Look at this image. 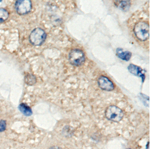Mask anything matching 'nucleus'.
<instances>
[{
    "instance_id": "obj_1",
    "label": "nucleus",
    "mask_w": 150,
    "mask_h": 149,
    "mask_svg": "<svg viewBox=\"0 0 150 149\" xmlns=\"http://www.w3.org/2000/svg\"><path fill=\"white\" fill-rule=\"evenodd\" d=\"M134 34L141 41H145L149 38V24L147 22H138L134 26Z\"/></svg>"
},
{
    "instance_id": "obj_2",
    "label": "nucleus",
    "mask_w": 150,
    "mask_h": 149,
    "mask_svg": "<svg viewBox=\"0 0 150 149\" xmlns=\"http://www.w3.org/2000/svg\"><path fill=\"white\" fill-rule=\"evenodd\" d=\"M46 39V32L42 28H35L29 35V40L35 46H39Z\"/></svg>"
},
{
    "instance_id": "obj_3",
    "label": "nucleus",
    "mask_w": 150,
    "mask_h": 149,
    "mask_svg": "<svg viewBox=\"0 0 150 149\" xmlns=\"http://www.w3.org/2000/svg\"><path fill=\"white\" fill-rule=\"evenodd\" d=\"M105 116L110 121L119 122L123 118V111L121 108L115 106V105H111V106L107 107V109H106Z\"/></svg>"
},
{
    "instance_id": "obj_4",
    "label": "nucleus",
    "mask_w": 150,
    "mask_h": 149,
    "mask_svg": "<svg viewBox=\"0 0 150 149\" xmlns=\"http://www.w3.org/2000/svg\"><path fill=\"white\" fill-rule=\"evenodd\" d=\"M69 61L72 65L80 66L85 61V53L80 49H73L69 53Z\"/></svg>"
},
{
    "instance_id": "obj_5",
    "label": "nucleus",
    "mask_w": 150,
    "mask_h": 149,
    "mask_svg": "<svg viewBox=\"0 0 150 149\" xmlns=\"http://www.w3.org/2000/svg\"><path fill=\"white\" fill-rule=\"evenodd\" d=\"M14 7L19 15H25L32 9V2L30 0H18L15 2Z\"/></svg>"
},
{
    "instance_id": "obj_6",
    "label": "nucleus",
    "mask_w": 150,
    "mask_h": 149,
    "mask_svg": "<svg viewBox=\"0 0 150 149\" xmlns=\"http://www.w3.org/2000/svg\"><path fill=\"white\" fill-rule=\"evenodd\" d=\"M98 85L101 89L106 91H112L115 88L114 83L109 78L106 77V76H101V77L98 78Z\"/></svg>"
},
{
    "instance_id": "obj_7",
    "label": "nucleus",
    "mask_w": 150,
    "mask_h": 149,
    "mask_svg": "<svg viewBox=\"0 0 150 149\" xmlns=\"http://www.w3.org/2000/svg\"><path fill=\"white\" fill-rule=\"evenodd\" d=\"M128 69H129V71L131 72L132 74H134V75H137V76H141L142 79H144V75L142 74V73H143V71H142L141 68H139L138 66L131 64V65L128 66Z\"/></svg>"
},
{
    "instance_id": "obj_8",
    "label": "nucleus",
    "mask_w": 150,
    "mask_h": 149,
    "mask_svg": "<svg viewBox=\"0 0 150 149\" xmlns=\"http://www.w3.org/2000/svg\"><path fill=\"white\" fill-rule=\"evenodd\" d=\"M117 56L119 57V58L123 59V60H126V61H128V60L130 59V57H131V53L128 52V51H125V50L120 49V48H118L117 49Z\"/></svg>"
},
{
    "instance_id": "obj_9",
    "label": "nucleus",
    "mask_w": 150,
    "mask_h": 149,
    "mask_svg": "<svg viewBox=\"0 0 150 149\" xmlns=\"http://www.w3.org/2000/svg\"><path fill=\"white\" fill-rule=\"evenodd\" d=\"M9 12L5 8H0V23H3L8 19Z\"/></svg>"
},
{
    "instance_id": "obj_10",
    "label": "nucleus",
    "mask_w": 150,
    "mask_h": 149,
    "mask_svg": "<svg viewBox=\"0 0 150 149\" xmlns=\"http://www.w3.org/2000/svg\"><path fill=\"white\" fill-rule=\"evenodd\" d=\"M19 109H20V111L22 112L24 115H26V116H29V115L32 114V111H31V109L28 106H26L25 104H20V106H19Z\"/></svg>"
},
{
    "instance_id": "obj_11",
    "label": "nucleus",
    "mask_w": 150,
    "mask_h": 149,
    "mask_svg": "<svg viewBox=\"0 0 150 149\" xmlns=\"http://www.w3.org/2000/svg\"><path fill=\"white\" fill-rule=\"evenodd\" d=\"M25 82L28 84V85H33L36 82V77L32 74H27L25 76Z\"/></svg>"
},
{
    "instance_id": "obj_12",
    "label": "nucleus",
    "mask_w": 150,
    "mask_h": 149,
    "mask_svg": "<svg viewBox=\"0 0 150 149\" xmlns=\"http://www.w3.org/2000/svg\"><path fill=\"white\" fill-rule=\"evenodd\" d=\"M115 3L118 4L120 8L123 9V10H127L128 7H130V5H131V3L129 1H119V2H115Z\"/></svg>"
},
{
    "instance_id": "obj_13",
    "label": "nucleus",
    "mask_w": 150,
    "mask_h": 149,
    "mask_svg": "<svg viewBox=\"0 0 150 149\" xmlns=\"http://www.w3.org/2000/svg\"><path fill=\"white\" fill-rule=\"evenodd\" d=\"M5 128H6V121L5 120H1V121H0V132L4 131Z\"/></svg>"
},
{
    "instance_id": "obj_14",
    "label": "nucleus",
    "mask_w": 150,
    "mask_h": 149,
    "mask_svg": "<svg viewBox=\"0 0 150 149\" xmlns=\"http://www.w3.org/2000/svg\"><path fill=\"white\" fill-rule=\"evenodd\" d=\"M49 149H62V148H60V147H57V146H53V147H50Z\"/></svg>"
}]
</instances>
